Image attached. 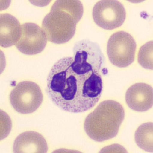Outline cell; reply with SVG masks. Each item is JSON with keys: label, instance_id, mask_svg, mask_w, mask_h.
Instances as JSON below:
<instances>
[{"label": "cell", "instance_id": "30bf717a", "mask_svg": "<svg viewBox=\"0 0 153 153\" xmlns=\"http://www.w3.org/2000/svg\"><path fill=\"white\" fill-rule=\"evenodd\" d=\"M21 26L18 19L10 14L0 16V45L8 48L15 45L20 39Z\"/></svg>", "mask_w": 153, "mask_h": 153}, {"label": "cell", "instance_id": "52a82bcc", "mask_svg": "<svg viewBox=\"0 0 153 153\" xmlns=\"http://www.w3.org/2000/svg\"><path fill=\"white\" fill-rule=\"evenodd\" d=\"M21 26V36L15 45L17 49L28 55L42 52L46 46L48 40L43 29L34 23H25Z\"/></svg>", "mask_w": 153, "mask_h": 153}, {"label": "cell", "instance_id": "5b68a950", "mask_svg": "<svg viewBox=\"0 0 153 153\" xmlns=\"http://www.w3.org/2000/svg\"><path fill=\"white\" fill-rule=\"evenodd\" d=\"M137 44L128 32L119 31L108 39L107 52L110 62L117 67L126 68L134 61Z\"/></svg>", "mask_w": 153, "mask_h": 153}, {"label": "cell", "instance_id": "277c9868", "mask_svg": "<svg viewBox=\"0 0 153 153\" xmlns=\"http://www.w3.org/2000/svg\"><path fill=\"white\" fill-rule=\"evenodd\" d=\"M11 105L16 111L22 114H29L39 108L43 95L40 87L32 81H22L11 91L10 96Z\"/></svg>", "mask_w": 153, "mask_h": 153}, {"label": "cell", "instance_id": "8fae6325", "mask_svg": "<svg viewBox=\"0 0 153 153\" xmlns=\"http://www.w3.org/2000/svg\"><path fill=\"white\" fill-rule=\"evenodd\" d=\"M153 124L147 122L141 125L135 133L134 139L137 145L149 152H153Z\"/></svg>", "mask_w": 153, "mask_h": 153}, {"label": "cell", "instance_id": "9c48e42d", "mask_svg": "<svg viewBox=\"0 0 153 153\" xmlns=\"http://www.w3.org/2000/svg\"><path fill=\"white\" fill-rule=\"evenodd\" d=\"M48 146L45 139L40 134L28 131L21 134L14 141V153H41L47 152Z\"/></svg>", "mask_w": 153, "mask_h": 153}, {"label": "cell", "instance_id": "6da1fadb", "mask_svg": "<svg viewBox=\"0 0 153 153\" xmlns=\"http://www.w3.org/2000/svg\"><path fill=\"white\" fill-rule=\"evenodd\" d=\"M74 57L63 58L48 76L46 92L52 102L66 112L81 113L92 109L101 97L100 71L104 56L99 46L83 40L75 45Z\"/></svg>", "mask_w": 153, "mask_h": 153}, {"label": "cell", "instance_id": "3957f363", "mask_svg": "<svg viewBox=\"0 0 153 153\" xmlns=\"http://www.w3.org/2000/svg\"><path fill=\"white\" fill-rule=\"evenodd\" d=\"M125 115L124 108L117 101H102L85 119V132L98 142L113 138L118 134Z\"/></svg>", "mask_w": 153, "mask_h": 153}, {"label": "cell", "instance_id": "8992f818", "mask_svg": "<svg viewBox=\"0 0 153 153\" xmlns=\"http://www.w3.org/2000/svg\"><path fill=\"white\" fill-rule=\"evenodd\" d=\"M126 15L124 6L116 0L99 1L93 10L95 23L106 30H113L121 26L125 21Z\"/></svg>", "mask_w": 153, "mask_h": 153}, {"label": "cell", "instance_id": "7c38bea8", "mask_svg": "<svg viewBox=\"0 0 153 153\" xmlns=\"http://www.w3.org/2000/svg\"><path fill=\"white\" fill-rule=\"evenodd\" d=\"M153 41L147 42L140 47L138 55V62L142 67L146 69L153 68Z\"/></svg>", "mask_w": 153, "mask_h": 153}, {"label": "cell", "instance_id": "ba28073f", "mask_svg": "<svg viewBox=\"0 0 153 153\" xmlns=\"http://www.w3.org/2000/svg\"><path fill=\"white\" fill-rule=\"evenodd\" d=\"M125 99L131 109L137 112H146L153 106V88L146 83L135 84L128 89Z\"/></svg>", "mask_w": 153, "mask_h": 153}, {"label": "cell", "instance_id": "7a4b0ae2", "mask_svg": "<svg viewBox=\"0 0 153 153\" xmlns=\"http://www.w3.org/2000/svg\"><path fill=\"white\" fill-rule=\"evenodd\" d=\"M84 14V7L78 0H58L43 19L42 29L48 40L61 44L71 39L76 25Z\"/></svg>", "mask_w": 153, "mask_h": 153}]
</instances>
